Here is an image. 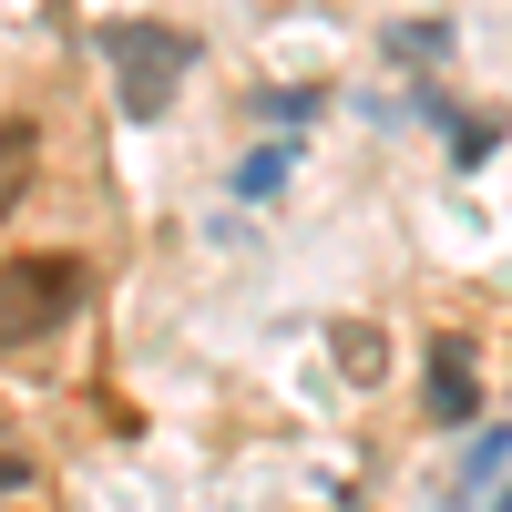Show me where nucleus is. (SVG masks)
Returning <instances> with one entry per match:
<instances>
[{
    "mask_svg": "<svg viewBox=\"0 0 512 512\" xmlns=\"http://www.w3.org/2000/svg\"><path fill=\"white\" fill-rule=\"evenodd\" d=\"M93 52H103V72H113V103L123 113H164L185 93V72H195V41L175 31V21H103L93 31Z\"/></svg>",
    "mask_w": 512,
    "mask_h": 512,
    "instance_id": "1",
    "label": "nucleus"
},
{
    "mask_svg": "<svg viewBox=\"0 0 512 512\" xmlns=\"http://www.w3.org/2000/svg\"><path fill=\"white\" fill-rule=\"evenodd\" d=\"M72 308H82V267L72 256H21V267H0V349L52 338Z\"/></svg>",
    "mask_w": 512,
    "mask_h": 512,
    "instance_id": "2",
    "label": "nucleus"
},
{
    "mask_svg": "<svg viewBox=\"0 0 512 512\" xmlns=\"http://www.w3.org/2000/svg\"><path fill=\"white\" fill-rule=\"evenodd\" d=\"M431 420H441V431H472V420H482V359H472V338H431Z\"/></svg>",
    "mask_w": 512,
    "mask_h": 512,
    "instance_id": "3",
    "label": "nucleus"
},
{
    "mask_svg": "<svg viewBox=\"0 0 512 512\" xmlns=\"http://www.w3.org/2000/svg\"><path fill=\"white\" fill-rule=\"evenodd\" d=\"M31 164H41V134L31 123H0V216L31 195Z\"/></svg>",
    "mask_w": 512,
    "mask_h": 512,
    "instance_id": "4",
    "label": "nucleus"
},
{
    "mask_svg": "<svg viewBox=\"0 0 512 512\" xmlns=\"http://www.w3.org/2000/svg\"><path fill=\"white\" fill-rule=\"evenodd\" d=\"M287 175H297V154H287V144H256V154L236 164V195H246V205H267Z\"/></svg>",
    "mask_w": 512,
    "mask_h": 512,
    "instance_id": "5",
    "label": "nucleus"
},
{
    "mask_svg": "<svg viewBox=\"0 0 512 512\" xmlns=\"http://www.w3.org/2000/svg\"><path fill=\"white\" fill-rule=\"evenodd\" d=\"M390 52H400V62H441V52H451V31H441V21H400V31H390Z\"/></svg>",
    "mask_w": 512,
    "mask_h": 512,
    "instance_id": "6",
    "label": "nucleus"
},
{
    "mask_svg": "<svg viewBox=\"0 0 512 512\" xmlns=\"http://www.w3.org/2000/svg\"><path fill=\"white\" fill-rule=\"evenodd\" d=\"M338 369H349V379H379V338H369V328H338Z\"/></svg>",
    "mask_w": 512,
    "mask_h": 512,
    "instance_id": "7",
    "label": "nucleus"
},
{
    "mask_svg": "<svg viewBox=\"0 0 512 512\" xmlns=\"http://www.w3.org/2000/svg\"><path fill=\"white\" fill-rule=\"evenodd\" d=\"M267 113H277V123H308V113H318V93H308V82H287V93H267Z\"/></svg>",
    "mask_w": 512,
    "mask_h": 512,
    "instance_id": "8",
    "label": "nucleus"
},
{
    "mask_svg": "<svg viewBox=\"0 0 512 512\" xmlns=\"http://www.w3.org/2000/svg\"><path fill=\"white\" fill-rule=\"evenodd\" d=\"M0 492H31V451H11V441H0Z\"/></svg>",
    "mask_w": 512,
    "mask_h": 512,
    "instance_id": "9",
    "label": "nucleus"
},
{
    "mask_svg": "<svg viewBox=\"0 0 512 512\" xmlns=\"http://www.w3.org/2000/svg\"><path fill=\"white\" fill-rule=\"evenodd\" d=\"M492 512H512V492H502V502H492Z\"/></svg>",
    "mask_w": 512,
    "mask_h": 512,
    "instance_id": "10",
    "label": "nucleus"
}]
</instances>
